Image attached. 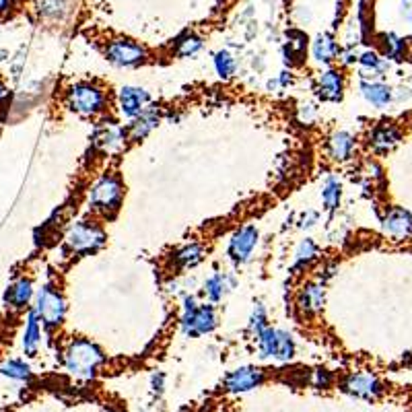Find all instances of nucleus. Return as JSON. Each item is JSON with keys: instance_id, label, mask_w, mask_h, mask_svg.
I'll list each match as a JSON object with an SVG mask.
<instances>
[{"instance_id": "nucleus-12", "label": "nucleus", "mask_w": 412, "mask_h": 412, "mask_svg": "<svg viewBox=\"0 0 412 412\" xmlns=\"http://www.w3.org/2000/svg\"><path fill=\"white\" fill-rule=\"evenodd\" d=\"M151 103V97L141 87H124L120 91V112L126 118H136L141 112H145Z\"/></svg>"}, {"instance_id": "nucleus-16", "label": "nucleus", "mask_w": 412, "mask_h": 412, "mask_svg": "<svg viewBox=\"0 0 412 412\" xmlns=\"http://www.w3.org/2000/svg\"><path fill=\"white\" fill-rule=\"evenodd\" d=\"M159 124V110L155 105H149L145 112H141L136 118H132V124L128 128L130 141H141L145 138L155 126Z\"/></svg>"}, {"instance_id": "nucleus-22", "label": "nucleus", "mask_w": 412, "mask_h": 412, "mask_svg": "<svg viewBox=\"0 0 412 412\" xmlns=\"http://www.w3.org/2000/svg\"><path fill=\"white\" fill-rule=\"evenodd\" d=\"M205 258V247L198 245V243H190V245H184L180 247L176 254H174V264L176 268L180 270H188V268H194L196 264H200Z\"/></svg>"}, {"instance_id": "nucleus-13", "label": "nucleus", "mask_w": 412, "mask_h": 412, "mask_svg": "<svg viewBox=\"0 0 412 412\" xmlns=\"http://www.w3.org/2000/svg\"><path fill=\"white\" fill-rule=\"evenodd\" d=\"M326 301V289L322 282H307L297 297V305L301 309V313L305 316H316L322 311Z\"/></svg>"}, {"instance_id": "nucleus-33", "label": "nucleus", "mask_w": 412, "mask_h": 412, "mask_svg": "<svg viewBox=\"0 0 412 412\" xmlns=\"http://www.w3.org/2000/svg\"><path fill=\"white\" fill-rule=\"evenodd\" d=\"M276 336H278V330H274V328H266V330L258 336L260 357H264V359L272 357V359H274V351H276Z\"/></svg>"}, {"instance_id": "nucleus-34", "label": "nucleus", "mask_w": 412, "mask_h": 412, "mask_svg": "<svg viewBox=\"0 0 412 412\" xmlns=\"http://www.w3.org/2000/svg\"><path fill=\"white\" fill-rule=\"evenodd\" d=\"M268 318H266V309L258 303L256 307H254V311H251V318H249V326H247V330H249V334H254L256 338L268 328Z\"/></svg>"}, {"instance_id": "nucleus-27", "label": "nucleus", "mask_w": 412, "mask_h": 412, "mask_svg": "<svg viewBox=\"0 0 412 412\" xmlns=\"http://www.w3.org/2000/svg\"><path fill=\"white\" fill-rule=\"evenodd\" d=\"M359 64H361V76L369 79V76H380L382 72L388 70V62L382 60L375 52H365L359 56Z\"/></svg>"}, {"instance_id": "nucleus-24", "label": "nucleus", "mask_w": 412, "mask_h": 412, "mask_svg": "<svg viewBox=\"0 0 412 412\" xmlns=\"http://www.w3.org/2000/svg\"><path fill=\"white\" fill-rule=\"evenodd\" d=\"M311 52H313V58L318 62L328 64V62L336 60V56H338V43L334 41L332 35H318L316 41H313V50Z\"/></svg>"}, {"instance_id": "nucleus-26", "label": "nucleus", "mask_w": 412, "mask_h": 412, "mask_svg": "<svg viewBox=\"0 0 412 412\" xmlns=\"http://www.w3.org/2000/svg\"><path fill=\"white\" fill-rule=\"evenodd\" d=\"M305 48H307V37L303 33L293 31L289 35V43L285 45V60H287V64H301V60L305 56Z\"/></svg>"}, {"instance_id": "nucleus-3", "label": "nucleus", "mask_w": 412, "mask_h": 412, "mask_svg": "<svg viewBox=\"0 0 412 412\" xmlns=\"http://www.w3.org/2000/svg\"><path fill=\"white\" fill-rule=\"evenodd\" d=\"M105 93L91 83H79L68 91V107L81 116H97L105 110Z\"/></svg>"}, {"instance_id": "nucleus-4", "label": "nucleus", "mask_w": 412, "mask_h": 412, "mask_svg": "<svg viewBox=\"0 0 412 412\" xmlns=\"http://www.w3.org/2000/svg\"><path fill=\"white\" fill-rule=\"evenodd\" d=\"M35 313L45 328H58L66 316V303L62 293L52 285L41 287L35 299Z\"/></svg>"}, {"instance_id": "nucleus-10", "label": "nucleus", "mask_w": 412, "mask_h": 412, "mask_svg": "<svg viewBox=\"0 0 412 412\" xmlns=\"http://www.w3.org/2000/svg\"><path fill=\"white\" fill-rule=\"evenodd\" d=\"M342 390L347 394L357 396V398L371 400V398H375L382 392V384L373 375H369V373H355V375H349L344 380Z\"/></svg>"}, {"instance_id": "nucleus-35", "label": "nucleus", "mask_w": 412, "mask_h": 412, "mask_svg": "<svg viewBox=\"0 0 412 412\" xmlns=\"http://www.w3.org/2000/svg\"><path fill=\"white\" fill-rule=\"evenodd\" d=\"M214 68H216L218 76L229 79V76L235 72V60L231 58L229 52H218V54L214 56Z\"/></svg>"}, {"instance_id": "nucleus-32", "label": "nucleus", "mask_w": 412, "mask_h": 412, "mask_svg": "<svg viewBox=\"0 0 412 412\" xmlns=\"http://www.w3.org/2000/svg\"><path fill=\"white\" fill-rule=\"evenodd\" d=\"M295 355V340L289 332L278 330L276 336V351H274V359L276 361H291Z\"/></svg>"}, {"instance_id": "nucleus-36", "label": "nucleus", "mask_w": 412, "mask_h": 412, "mask_svg": "<svg viewBox=\"0 0 412 412\" xmlns=\"http://www.w3.org/2000/svg\"><path fill=\"white\" fill-rule=\"evenodd\" d=\"M39 6H41V12H43V14L56 17V14H60V12L64 10V0H41Z\"/></svg>"}, {"instance_id": "nucleus-1", "label": "nucleus", "mask_w": 412, "mask_h": 412, "mask_svg": "<svg viewBox=\"0 0 412 412\" xmlns=\"http://www.w3.org/2000/svg\"><path fill=\"white\" fill-rule=\"evenodd\" d=\"M103 363V353L91 340H72L64 353V365L70 373L79 378H91L95 369Z\"/></svg>"}, {"instance_id": "nucleus-11", "label": "nucleus", "mask_w": 412, "mask_h": 412, "mask_svg": "<svg viewBox=\"0 0 412 412\" xmlns=\"http://www.w3.org/2000/svg\"><path fill=\"white\" fill-rule=\"evenodd\" d=\"M126 136H128L126 130L122 126H118L116 122H103L97 128L95 145L105 153H116L126 145Z\"/></svg>"}, {"instance_id": "nucleus-42", "label": "nucleus", "mask_w": 412, "mask_h": 412, "mask_svg": "<svg viewBox=\"0 0 412 412\" xmlns=\"http://www.w3.org/2000/svg\"><path fill=\"white\" fill-rule=\"evenodd\" d=\"M4 93H6V89H4V85H2V83H0V99H2V97H4Z\"/></svg>"}, {"instance_id": "nucleus-6", "label": "nucleus", "mask_w": 412, "mask_h": 412, "mask_svg": "<svg viewBox=\"0 0 412 412\" xmlns=\"http://www.w3.org/2000/svg\"><path fill=\"white\" fill-rule=\"evenodd\" d=\"M105 243V233L101 227L89 220H81L70 227L66 233V247L72 254H89L97 251Z\"/></svg>"}, {"instance_id": "nucleus-39", "label": "nucleus", "mask_w": 412, "mask_h": 412, "mask_svg": "<svg viewBox=\"0 0 412 412\" xmlns=\"http://www.w3.org/2000/svg\"><path fill=\"white\" fill-rule=\"evenodd\" d=\"M357 60H359L357 54H353V52H344V58H342L344 64H353V62H357Z\"/></svg>"}, {"instance_id": "nucleus-28", "label": "nucleus", "mask_w": 412, "mask_h": 412, "mask_svg": "<svg viewBox=\"0 0 412 412\" xmlns=\"http://www.w3.org/2000/svg\"><path fill=\"white\" fill-rule=\"evenodd\" d=\"M340 196H342L340 182L336 178H328L322 188V203L326 206V210H336L340 205Z\"/></svg>"}, {"instance_id": "nucleus-37", "label": "nucleus", "mask_w": 412, "mask_h": 412, "mask_svg": "<svg viewBox=\"0 0 412 412\" xmlns=\"http://www.w3.org/2000/svg\"><path fill=\"white\" fill-rule=\"evenodd\" d=\"M313 384H316L318 388H328V386L332 384V375H330V371H326V369H318V371H316V378H313Z\"/></svg>"}, {"instance_id": "nucleus-40", "label": "nucleus", "mask_w": 412, "mask_h": 412, "mask_svg": "<svg viewBox=\"0 0 412 412\" xmlns=\"http://www.w3.org/2000/svg\"><path fill=\"white\" fill-rule=\"evenodd\" d=\"M291 83H293L291 74H289V72H282V76H280V85H282V87H287V85H291Z\"/></svg>"}, {"instance_id": "nucleus-23", "label": "nucleus", "mask_w": 412, "mask_h": 412, "mask_svg": "<svg viewBox=\"0 0 412 412\" xmlns=\"http://www.w3.org/2000/svg\"><path fill=\"white\" fill-rule=\"evenodd\" d=\"M231 289H233V278L229 274H225V272H218V274L210 276L205 285V293L210 301H220Z\"/></svg>"}, {"instance_id": "nucleus-17", "label": "nucleus", "mask_w": 412, "mask_h": 412, "mask_svg": "<svg viewBox=\"0 0 412 412\" xmlns=\"http://www.w3.org/2000/svg\"><path fill=\"white\" fill-rule=\"evenodd\" d=\"M398 143H400V130L390 124H382V126L373 128V132L369 136V145L375 153H388Z\"/></svg>"}, {"instance_id": "nucleus-29", "label": "nucleus", "mask_w": 412, "mask_h": 412, "mask_svg": "<svg viewBox=\"0 0 412 412\" xmlns=\"http://www.w3.org/2000/svg\"><path fill=\"white\" fill-rule=\"evenodd\" d=\"M0 373L4 378H10V380H17V382H25L31 378V369L25 361H19V359H10L6 363L0 365Z\"/></svg>"}, {"instance_id": "nucleus-2", "label": "nucleus", "mask_w": 412, "mask_h": 412, "mask_svg": "<svg viewBox=\"0 0 412 412\" xmlns=\"http://www.w3.org/2000/svg\"><path fill=\"white\" fill-rule=\"evenodd\" d=\"M122 182L116 176H103L95 182L89 194V205L103 216H112L122 203Z\"/></svg>"}, {"instance_id": "nucleus-20", "label": "nucleus", "mask_w": 412, "mask_h": 412, "mask_svg": "<svg viewBox=\"0 0 412 412\" xmlns=\"http://www.w3.org/2000/svg\"><path fill=\"white\" fill-rule=\"evenodd\" d=\"M39 342H41V328H39V318L33 309V311L27 313V324H25V330H23V351H25V355L35 357Z\"/></svg>"}, {"instance_id": "nucleus-7", "label": "nucleus", "mask_w": 412, "mask_h": 412, "mask_svg": "<svg viewBox=\"0 0 412 412\" xmlns=\"http://www.w3.org/2000/svg\"><path fill=\"white\" fill-rule=\"evenodd\" d=\"M105 58L116 66L134 68L147 62V52L143 45H138L132 39H114L105 48Z\"/></svg>"}, {"instance_id": "nucleus-30", "label": "nucleus", "mask_w": 412, "mask_h": 412, "mask_svg": "<svg viewBox=\"0 0 412 412\" xmlns=\"http://www.w3.org/2000/svg\"><path fill=\"white\" fill-rule=\"evenodd\" d=\"M203 48V39L194 33H186L182 35L178 41H176V54L182 56V58H188V56H194L198 54Z\"/></svg>"}, {"instance_id": "nucleus-25", "label": "nucleus", "mask_w": 412, "mask_h": 412, "mask_svg": "<svg viewBox=\"0 0 412 412\" xmlns=\"http://www.w3.org/2000/svg\"><path fill=\"white\" fill-rule=\"evenodd\" d=\"M380 48H382V54L386 60H402L406 54V41L402 37H398L396 33L382 35Z\"/></svg>"}, {"instance_id": "nucleus-19", "label": "nucleus", "mask_w": 412, "mask_h": 412, "mask_svg": "<svg viewBox=\"0 0 412 412\" xmlns=\"http://www.w3.org/2000/svg\"><path fill=\"white\" fill-rule=\"evenodd\" d=\"M355 151V136L349 132H334L328 141V155L334 161H349Z\"/></svg>"}, {"instance_id": "nucleus-21", "label": "nucleus", "mask_w": 412, "mask_h": 412, "mask_svg": "<svg viewBox=\"0 0 412 412\" xmlns=\"http://www.w3.org/2000/svg\"><path fill=\"white\" fill-rule=\"evenodd\" d=\"M361 93L375 107H384V105H388L392 101V89L388 85L380 83V81H363L361 83Z\"/></svg>"}, {"instance_id": "nucleus-18", "label": "nucleus", "mask_w": 412, "mask_h": 412, "mask_svg": "<svg viewBox=\"0 0 412 412\" xmlns=\"http://www.w3.org/2000/svg\"><path fill=\"white\" fill-rule=\"evenodd\" d=\"M31 297H33V285H31V280L25 278V276H23V278H17V280L8 287V291H6V295H4L6 305L12 307V309H25V307L29 305Z\"/></svg>"}, {"instance_id": "nucleus-31", "label": "nucleus", "mask_w": 412, "mask_h": 412, "mask_svg": "<svg viewBox=\"0 0 412 412\" xmlns=\"http://www.w3.org/2000/svg\"><path fill=\"white\" fill-rule=\"evenodd\" d=\"M318 256H320L318 245H316L311 239H305V241L297 247V254H295V270H297V268H305V266H309Z\"/></svg>"}, {"instance_id": "nucleus-15", "label": "nucleus", "mask_w": 412, "mask_h": 412, "mask_svg": "<svg viewBox=\"0 0 412 412\" xmlns=\"http://www.w3.org/2000/svg\"><path fill=\"white\" fill-rule=\"evenodd\" d=\"M384 229L394 237H409L412 233V214L398 206L388 210V214L384 216Z\"/></svg>"}, {"instance_id": "nucleus-8", "label": "nucleus", "mask_w": 412, "mask_h": 412, "mask_svg": "<svg viewBox=\"0 0 412 412\" xmlns=\"http://www.w3.org/2000/svg\"><path fill=\"white\" fill-rule=\"evenodd\" d=\"M256 243H258V231H256V227H249V225L241 227L231 237V243H229V256H231V260L237 262V264L245 262L251 256Z\"/></svg>"}, {"instance_id": "nucleus-14", "label": "nucleus", "mask_w": 412, "mask_h": 412, "mask_svg": "<svg viewBox=\"0 0 412 412\" xmlns=\"http://www.w3.org/2000/svg\"><path fill=\"white\" fill-rule=\"evenodd\" d=\"M342 89H344V79H342L340 70L328 68L326 72H322V76L318 81V95L324 101H340Z\"/></svg>"}, {"instance_id": "nucleus-38", "label": "nucleus", "mask_w": 412, "mask_h": 412, "mask_svg": "<svg viewBox=\"0 0 412 412\" xmlns=\"http://www.w3.org/2000/svg\"><path fill=\"white\" fill-rule=\"evenodd\" d=\"M318 223V212L316 210H307L301 218V227H313Z\"/></svg>"}, {"instance_id": "nucleus-41", "label": "nucleus", "mask_w": 412, "mask_h": 412, "mask_svg": "<svg viewBox=\"0 0 412 412\" xmlns=\"http://www.w3.org/2000/svg\"><path fill=\"white\" fill-rule=\"evenodd\" d=\"M10 2H12V0H0V12L8 10V8H10Z\"/></svg>"}, {"instance_id": "nucleus-9", "label": "nucleus", "mask_w": 412, "mask_h": 412, "mask_svg": "<svg viewBox=\"0 0 412 412\" xmlns=\"http://www.w3.org/2000/svg\"><path fill=\"white\" fill-rule=\"evenodd\" d=\"M264 380V371L258 367H239L233 373L227 375L225 380V388L229 392H249L254 388H258Z\"/></svg>"}, {"instance_id": "nucleus-5", "label": "nucleus", "mask_w": 412, "mask_h": 412, "mask_svg": "<svg viewBox=\"0 0 412 412\" xmlns=\"http://www.w3.org/2000/svg\"><path fill=\"white\" fill-rule=\"evenodd\" d=\"M216 326V313L212 305H196L192 297L184 301V316H182V330L186 336H203L212 332Z\"/></svg>"}]
</instances>
